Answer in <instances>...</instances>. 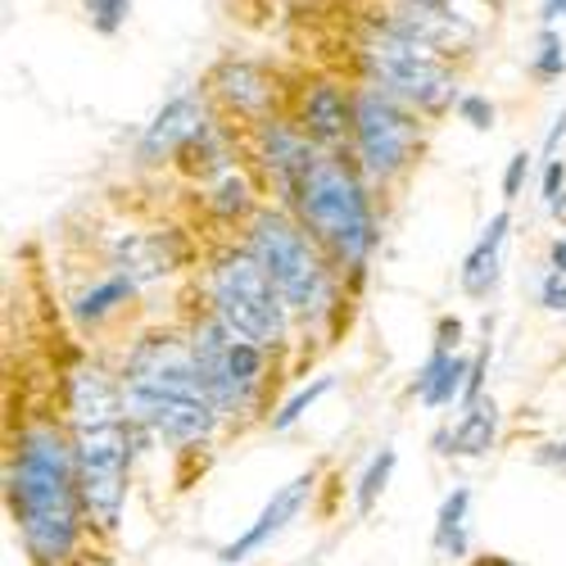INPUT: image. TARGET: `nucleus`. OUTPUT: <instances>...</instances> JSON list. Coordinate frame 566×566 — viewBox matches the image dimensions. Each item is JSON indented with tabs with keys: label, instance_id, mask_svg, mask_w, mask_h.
<instances>
[{
	"label": "nucleus",
	"instance_id": "nucleus-17",
	"mask_svg": "<svg viewBox=\"0 0 566 566\" xmlns=\"http://www.w3.org/2000/svg\"><path fill=\"white\" fill-rule=\"evenodd\" d=\"M467 371H471V363L462 354L436 345V354L427 358V367H421V376L412 381V395L427 408H449L453 395H462V386H467Z\"/></svg>",
	"mask_w": 566,
	"mask_h": 566
},
{
	"label": "nucleus",
	"instance_id": "nucleus-13",
	"mask_svg": "<svg viewBox=\"0 0 566 566\" xmlns=\"http://www.w3.org/2000/svg\"><path fill=\"white\" fill-rule=\"evenodd\" d=\"M213 96L235 114V118H245V123H268V114H272V105H276V82L259 69V64H250V60H227V64H218V73H213Z\"/></svg>",
	"mask_w": 566,
	"mask_h": 566
},
{
	"label": "nucleus",
	"instance_id": "nucleus-36",
	"mask_svg": "<svg viewBox=\"0 0 566 566\" xmlns=\"http://www.w3.org/2000/svg\"><path fill=\"white\" fill-rule=\"evenodd\" d=\"M395 6H449V0H395Z\"/></svg>",
	"mask_w": 566,
	"mask_h": 566
},
{
	"label": "nucleus",
	"instance_id": "nucleus-34",
	"mask_svg": "<svg viewBox=\"0 0 566 566\" xmlns=\"http://www.w3.org/2000/svg\"><path fill=\"white\" fill-rule=\"evenodd\" d=\"M566 136V109H562V118L553 123V132H548V140H544V150H548V159H553V150H557V140Z\"/></svg>",
	"mask_w": 566,
	"mask_h": 566
},
{
	"label": "nucleus",
	"instance_id": "nucleus-2",
	"mask_svg": "<svg viewBox=\"0 0 566 566\" xmlns=\"http://www.w3.org/2000/svg\"><path fill=\"white\" fill-rule=\"evenodd\" d=\"M295 213L313 231V241L332 254L340 268H363L376 245V213L358 172L336 155L317 150L295 186Z\"/></svg>",
	"mask_w": 566,
	"mask_h": 566
},
{
	"label": "nucleus",
	"instance_id": "nucleus-12",
	"mask_svg": "<svg viewBox=\"0 0 566 566\" xmlns=\"http://www.w3.org/2000/svg\"><path fill=\"white\" fill-rule=\"evenodd\" d=\"M300 132L317 150H340L354 140V96L340 82H313L300 96Z\"/></svg>",
	"mask_w": 566,
	"mask_h": 566
},
{
	"label": "nucleus",
	"instance_id": "nucleus-5",
	"mask_svg": "<svg viewBox=\"0 0 566 566\" xmlns=\"http://www.w3.org/2000/svg\"><path fill=\"white\" fill-rule=\"evenodd\" d=\"M363 64L376 86H386L390 96H399L417 114H444V109H458L462 101L453 64L390 28H381L363 45Z\"/></svg>",
	"mask_w": 566,
	"mask_h": 566
},
{
	"label": "nucleus",
	"instance_id": "nucleus-3",
	"mask_svg": "<svg viewBox=\"0 0 566 566\" xmlns=\"http://www.w3.org/2000/svg\"><path fill=\"white\" fill-rule=\"evenodd\" d=\"M254 259L272 272L276 291L286 295L291 313L300 317H317L332 304V272L322 263V245L313 241V231L304 222H295L281 209H263L250 222V241Z\"/></svg>",
	"mask_w": 566,
	"mask_h": 566
},
{
	"label": "nucleus",
	"instance_id": "nucleus-19",
	"mask_svg": "<svg viewBox=\"0 0 566 566\" xmlns=\"http://www.w3.org/2000/svg\"><path fill=\"white\" fill-rule=\"evenodd\" d=\"M467 507H471V490L458 485L436 516V553L440 557H462L467 553Z\"/></svg>",
	"mask_w": 566,
	"mask_h": 566
},
{
	"label": "nucleus",
	"instance_id": "nucleus-21",
	"mask_svg": "<svg viewBox=\"0 0 566 566\" xmlns=\"http://www.w3.org/2000/svg\"><path fill=\"white\" fill-rule=\"evenodd\" d=\"M209 209H213L218 218H227V222L250 213V186H245V177L235 172V168H227V172L213 177V186H209Z\"/></svg>",
	"mask_w": 566,
	"mask_h": 566
},
{
	"label": "nucleus",
	"instance_id": "nucleus-8",
	"mask_svg": "<svg viewBox=\"0 0 566 566\" xmlns=\"http://www.w3.org/2000/svg\"><path fill=\"white\" fill-rule=\"evenodd\" d=\"M77 449V481L82 507L96 531H118L123 503H127V471H132V421H96V427H73Z\"/></svg>",
	"mask_w": 566,
	"mask_h": 566
},
{
	"label": "nucleus",
	"instance_id": "nucleus-35",
	"mask_svg": "<svg viewBox=\"0 0 566 566\" xmlns=\"http://www.w3.org/2000/svg\"><path fill=\"white\" fill-rule=\"evenodd\" d=\"M548 209H553V218H562V222H566V191H562V196H553V200H548Z\"/></svg>",
	"mask_w": 566,
	"mask_h": 566
},
{
	"label": "nucleus",
	"instance_id": "nucleus-25",
	"mask_svg": "<svg viewBox=\"0 0 566 566\" xmlns=\"http://www.w3.org/2000/svg\"><path fill=\"white\" fill-rule=\"evenodd\" d=\"M82 6H86L91 23H96V32H105V36H114L132 14V0H82Z\"/></svg>",
	"mask_w": 566,
	"mask_h": 566
},
{
	"label": "nucleus",
	"instance_id": "nucleus-23",
	"mask_svg": "<svg viewBox=\"0 0 566 566\" xmlns=\"http://www.w3.org/2000/svg\"><path fill=\"white\" fill-rule=\"evenodd\" d=\"M332 386H336V376H317L313 386L295 390L286 403H281V412L272 417V431H286V427H295V421H300V417H304V412H308V408H313V403H317L326 390H332Z\"/></svg>",
	"mask_w": 566,
	"mask_h": 566
},
{
	"label": "nucleus",
	"instance_id": "nucleus-20",
	"mask_svg": "<svg viewBox=\"0 0 566 566\" xmlns=\"http://www.w3.org/2000/svg\"><path fill=\"white\" fill-rule=\"evenodd\" d=\"M132 291H136V281H132L127 272H118V276L101 281V286H91V291L77 300V317H82V322H101L105 313H114L118 304H127Z\"/></svg>",
	"mask_w": 566,
	"mask_h": 566
},
{
	"label": "nucleus",
	"instance_id": "nucleus-33",
	"mask_svg": "<svg viewBox=\"0 0 566 566\" xmlns=\"http://www.w3.org/2000/svg\"><path fill=\"white\" fill-rule=\"evenodd\" d=\"M566 14V0H544V10H539V19H544V28H553L557 19Z\"/></svg>",
	"mask_w": 566,
	"mask_h": 566
},
{
	"label": "nucleus",
	"instance_id": "nucleus-27",
	"mask_svg": "<svg viewBox=\"0 0 566 566\" xmlns=\"http://www.w3.org/2000/svg\"><path fill=\"white\" fill-rule=\"evenodd\" d=\"M526 172H531V155H526V150H516V155L507 159V172H503V200H516V196H522Z\"/></svg>",
	"mask_w": 566,
	"mask_h": 566
},
{
	"label": "nucleus",
	"instance_id": "nucleus-24",
	"mask_svg": "<svg viewBox=\"0 0 566 566\" xmlns=\"http://www.w3.org/2000/svg\"><path fill=\"white\" fill-rule=\"evenodd\" d=\"M531 73H535L539 82H557V77L566 73V51H562V36H557L553 28H544V32H539V41H535Z\"/></svg>",
	"mask_w": 566,
	"mask_h": 566
},
{
	"label": "nucleus",
	"instance_id": "nucleus-26",
	"mask_svg": "<svg viewBox=\"0 0 566 566\" xmlns=\"http://www.w3.org/2000/svg\"><path fill=\"white\" fill-rule=\"evenodd\" d=\"M458 118L471 123L476 132H490V127H494V105H490L485 96H462V101H458Z\"/></svg>",
	"mask_w": 566,
	"mask_h": 566
},
{
	"label": "nucleus",
	"instance_id": "nucleus-28",
	"mask_svg": "<svg viewBox=\"0 0 566 566\" xmlns=\"http://www.w3.org/2000/svg\"><path fill=\"white\" fill-rule=\"evenodd\" d=\"M485 367H490V345L471 358V371H467V386H462V403H476L481 390H485Z\"/></svg>",
	"mask_w": 566,
	"mask_h": 566
},
{
	"label": "nucleus",
	"instance_id": "nucleus-15",
	"mask_svg": "<svg viewBox=\"0 0 566 566\" xmlns=\"http://www.w3.org/2000/svg\"><path fill=\"white\" fill-rule=\"evenodd\" d=\"M69 417L73 427H96V421L127 417L123 412V381L105 376L101 367H82L69 376Z\"/></svg>",
	"mask_w": 566,
	"mask_h": 566
},
{
	"label": "nucleus",
	"instance_id": "nucleus-6",
	"mask_svg": "<svg viewBox=\"0 0 566 566\" xmlns=\"http://www.w3.org/2000/svg\"><path fill=\"white\" fill-rule=\"evenodd\" d=\"M421 150V114L390 96L386 86H358L354 91V159L367 181H395L412 168Z\"/></svg>",
	"mask_w": 566,
	"mask_h": 566
},
{
	"label": "nucleus",
	"instance_id": "nucleus-7",
	"mask_svg": "<svg viewBox=\"0 0 566 566\" xmlns=\"http://www.w3.org/2000/svg\"><path fill=\"white\" fill-rule=\"evenodd\" d=\"M123 412L132 427L159 436L164 444H205L218 431V417H222L200 376L123 381Z\"/></svg>",
	"mask_w": 566,
	"mask_h": 566
},
{
	"label": "nucleus",
	"instance_id": "nucleus-18",
	"mask_svg": "<svg viewBox=\"0 0 566 566\" xmlns=\"http://www.w3.org/2000/svg\"><path fill=\"white\" fill-rule=\"evenodd\" d=\"M499 440V403L494 399H476V403H467L462 417H458V427L449 436V453L458 458H485Z\"/></svg>",
	"mask_w": 566,
	"mask_h": 566
},
{
	"label": "nucleus",
	"instance_id": "nucleus-16",
	"mask_svg": "<svg viewBox=\"0 0 566 566\" xmlns=\"http://www.w3.org/2000/svg\"><path fill=\"white\" fill-rule=\"evenodd\" d=\"M507 227H512V218H507V213H494L490 227L481 231V241L467 250V259H462V291H467L471 300H485V295L499 286V263H503Z\"/></svg>",
	"mask_w": 566,
	"mask_h": 566
},
{
	"label": "nucleus",
	"instance_id": "nucleus-22",
	"mask_svg": "<svg viewBox=\"0 0 566 566\" xmlns=\"http://www.w3.org/2000/svg\"><path fill=\"white\" fill-rule=\"evenodd\" d=\"M390 471H395V449H381V453L367 462L363 476H358V490H354V507H358V512H371V507H376V499L386 494Z\"/></svg>",
	"mask_w": 566,
	"mask_h": 566
},
{
	"label": "nucleus",
	"instance_id": "nucleus-32",
	"mask_svg": "<svg viewBox=\"0 0 566 566\" xmlns=\"http://www.w3.org/2000/svg\"><path fill=\"white\" fill-rule=\"evenodd\" d=\"M548 263H553V272H566V235H557L548 245Z\"/></svg>",
	"mask_w": 566,
	"mask_h": 566
},
{
	"label": "nucleus",
	"instance_id": "nucleus-31",
	"mask_svg": "<svg viewBox=\"0 0 566 566\" xmlns=\"http://www.w3.org/2000/svg\"><path fill=\"white\" fill-rule=\"evenodd\" d=\"M458 336H462V322H458V317H444V322H440V340H436V345L458 349Z\"/></svg>",
	"mask_w": 566,
	"mask_h": 566
},
{
	"label": "nucleus",
	"instance_id": "nucleus-1",
	"mask_svg": "<svg viewBox=\"0 0 566 566\" xmlns=\"http://www.w3.org/2000/svg\"><path fill=\"white\" fill-rule=\"evenodd\" d=\"M10 512L23 548L36 566H69L82 535V481L77 449L55 421H32L19 431L10 458Z\"/></svg>",
	"mask_w": 566,
	"mask_h": 566
},
{
	"label": "nucleus",
	"instance_id": "nucleus-29",
	"mask_svg": "<svg viewBox=\"0 0 566 566\" xmlns=\"http://www.w3.org/2000/svg\"><path fill=\"white\" fill-rule=\"evenodd\" d=\"M539 300H544L548 313H566V272H548V276H544Z\"/></svg>",
	"mask_w": 566,
	"mask_h": 566
},
{
	"label": "nucleus",
	"instance_id": "nucleus-37",
	"mask_svg": "<svg viewBox=\"0 0 566 566\" xmlns=\"http://www.w3.org/2000/svg\"><path fill=\"white\" fill-rule=\"evenodd\" d=\"M481 6H499V0H481Z\"/></svg>",
	"mask_w": 566,
	"mask_h": 566
},
{
	"label": "nucleus",
	"instance_id": "nucleus-10",
	"mask_svg": "<svg viewBox=\"0 0 566 566\" xmlns=\"http://www.w3.org/2000/svg\"><path fill=\"white\" fill-rule=\"evenodd\" d=\"M213 132V123H209V114H205V105L196 101V96H177V101H168L159 114H155V123L146 127V136H140V159L146 164H164V159H181L186 150L196 146V140H205Z\"/></svg>",
	"mask_w": 566,
	"mask_h": 566
},
{
	"label": "nucleus",
	"instance_id": "nucleus-4",
	"mask_svg": "<svg viewBox=\"0 0 566 566\" xmlns=\"http://www.w3.org/2000/svg\"><path fill=\"white\" fill-rule=\"evenodd\" d=\"M209 295L213 313L231 326L235 336H245L263 349L281 345L291 332V304L276 291L272 272L254 259V250H227L209 268Z\"/></svg>",
	"mask_w": 566,
	"mask_h": 566
},
{
	"label": "nucleus",
	"instance_id": "nucleus-14",
	"mask_svg": "<svg viewBox=\"0 0 566 566\" xmlns=\"http://www.w3.org/2000/svg\"><path fill=\"white\" fill-rule=\"evenodd\" d=\"M313 485H317V476L313 471H304V476H295L291 485H281L272 499H268V507L259 512V522L241 535V539H231L227 548H222V562H241V557H250V553H259V548H268L281 531H286L295 516L304 512V503L313 499Z\"/></svg>",
	"mask_w": 566,
	"mask_h": 566
},
{
	"label": "nucleus",
	"instance_id": "nucleus-9",
	"mask_svg": "<svg viewBox=\"0 0 566 566\" xmlns=\"http://www.w3.org/2000/svg\"><path fill=\"white\" fill-rule=\"evenodd\" d=\"M191 345H196V363H200V376H205V390L209 399L218 403L222 417H241L250 412L259 386H263V345L235 336L231 326L209 313L196 332H191Z\"/></svg>",
	"mask_w": 566,
	"mask_h": 566
},
{
	"label": "nucleus",
	"instance_id": "nucleus-11",
	"mask_svg": "<svg viewBox=\"0 0 566 566\" xmlns=\"http://www.w3.org/2000/svg\"><path fill=\"white\" fill-rule=\"evenodd\" d=\"M390 32L427 45L436 55H458V51H471L476 45V28H471L462 14H453L449 6H399L390 19H386Z\"/></svg>",
	"mask_w": 566,
	"mask_h": 566
},
{
	"label": "nucleus",
	"instance_id": "nucleus-30",
	"mask_svg": "<svg viewBox=\"0 0 566 566\" xmlns=\"http://www.w3.org/2000/svg\"><path fill=\"white\" fill-rule=\"evenodd\" d=\"M562 191H566V164L562 159H548V168H544V205L553 196H562Z\"/></svg>",
	"mask_w": 566,
	"mask_h": 566
}]
</instances>
